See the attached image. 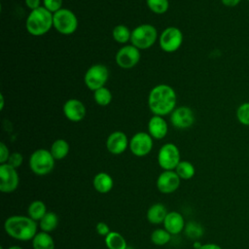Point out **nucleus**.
Returning <instances> with one entry per match:
<instances>
[{"label": "nucleus", "instance_id": "1", "mask_svg": "<svg viewBox=\"0 0 249 249\" xmlns=\"http://www.w3.org/2000/svg\"><path fill=\"white\" fill-rule=\"evenodd\" d=\"M177 95L174 89L165 84L154 87L148 95V106L153 115L165 116L176 108Z\"/></svg>", "mask_w": 249, "mask_h": 249}, {"label": "nucleus", "instance_id": "2", "mask_svg": "<svg viewBox=\"0 0 249 249\" xmlns=\"http://www.w3.org/2000/svg\"><path fill=\"white\" fill-rule=\"evenodd\" d=\"M6 233L14 239L20 241H29L34 238L38 232L37 222L29 216L13 215L4 222Z\"/></svg>", "mask_w": 249, "mask_h": 249}, {"label": "nucleus", "instance_id": "3", "mask_svg": "<svg viewBox=\"0 0 249 249\" xmlns=\"http://www.w3.org/2000/svg\"><path fill=\"white\" fill-rule=\"evenodd\" d=\"M53 14L41 6L29 13L26 18L25 27L29 34L33 36H42L53 27Z\"/></svg>", "mask_w": 249, "mask_h": 249}, {"label": "nucleus", "instance_id": "4", "mask_svg": "<svg viewBox=\"0 0 249 249\" xmlns=\"http://www.w3.org/2000/svg\"><path fill=\"white\" fill-rule=\"evenodd\" d=\"M54 160L50 150L40 148L30 155L28 164L34 174L44 176L53 171L54 168Z\"/></svg>", "mask_w": 249, "mask_h": 249}, {"label": "nucleus", "instance_id": "5", "mask_svg": "<svg viewBox=\"0 0 249 249\" xmlns=\"http://www.w3.org/2000/svg\"><path fill=\"white\" fill-rule=\"evenodd\" d=\"M158 39L157 28L149 23L137 25L131 31L130 43L139 50L151 48Z\"/></svg>", "mask_w": 249, "mask_h": 249}, {"label": "nucleus", "instance_id": "6", "mask_svg": "<svg viewBox=\"0 0 249 249\" xmlns=\"http://www.w3.org/2000/svg\"><path fill=\"white\" fill-rule=\"evenodd\" d=\"M53 27L63 35H71L78 28V18L69 9L62 8L53 14Z\"/></svg>", "mask_w": 249, "mask_h": 249}, {"label": "nucleus", "instance_id": "7", "mask_svg": "<svg viewBox=\"0 0 249 249\" xmlns=\"http://www.w3.org/2000/svg\"><path fill=\"white\" fill-rule=\"evenodd\" d=\"M109 78L108 68L103 64H93L91 65L85 73L84 82L88 89L94 91L102 87H105V84Z\"/></svg>", "mask_w": 249, "mask_h": 249}, {"label": "nucleus", "instance_id": "8", "mask_svg": "<svg viewBox=\"0 0 249 249\" xmlns=\"http://www.w3.org/2000/svg\"><path fill=\"white\" fill-rule=\"evenodd\" d=\"M181 161L179 148L173 143L163 144L158 153V163L163 170H174Z\"/></svg>", "mask_w": 249, "mask_h": 249}, {"label": "nucleus", "instance_id": "9", "mask_svg": "<svg viewBox=\"0 0 249 249\" xmlns=\"http://www.w3.org/2000/svg\"><path fill=\"white\" fill-rule=\"evenodd\" d=\"M183 43L182 31L175 26L166 27L159 37L160 49L165 53L176 52Z\"/></svg>", "mask_w": 249, "mask_h": 249}, {"label": "nucleus", "instance_id": "10", "mask_svg": "<svg viewBox=\"0 0 249 249\" xmlns=\"http://www.w3.org/2000/svg\"><path fill=\"white\" fill-rule=\"evenodd\" d=\"M140 57V50L130 44L124 45L117 52L115 60L119 67L123 69H130L137 65Z\"/></svg>", "mask_w": 249, "mask_h": 249}, {"label": "nucleus", "instance_id": "11", "mask_svg": "<svg viewBox=\"0 0 249 249\" xmlns=\"http://www.w3.org/2000/svg\"><path fill=\"white\" fill-rule=\"evenodd\" d=\"M128 148L135 157H145L153 149V137L148 132L139 131L130 138Z\"/></svg>", "mask_w": 249, "mask_h": 249}, {"label": "nucleus", "instance_id": "12", "mask_svg": "<svg viewBox=\"0 0 249 249\" xmlns=\"http://www.w3.org/2000/svg\"><path fill=\"white\" fill-rule=\"evenodd\" d=\"M19 184V176L17 168L8 163L0 164V191L5 194L17 190Z\"/></svg>", "mask_w": 249, "mask_h": 249}, {"label": "nucleus", "instance_id": "13", "mask_svg": "<svg viewBox=\"0 0 249 249\" xmlns=\"http://www.w3.org/2000/svg\"><path fill=\"white\" fill-rule=\"evenodd\" d=\"M194 111L188 106L176 107L170 114V122L172 125L179 129L191 127L195 123Z\"/></svg>", "mask_w": 249, "mask_h": 249}, {"label": "nucleus", "instance_id": "14", "mask_svg": "<svg viewBox=\"0 0 249 249\" xmlns=\"http://www.w3.org/2000/svg\"><path fill=\"white\" fill-rule=\"evenodd\" d=\"M181 179L174 170H163L158 177L156 185L158 190L164 195L172 194L178 190Z\"/></svg>", "mask_w": 249, "mask_h": 249}, {"label": "nucleus", "instance_id": "15", "mask_svg": "<svg viewBox=\"0 0 249 249\" xmlns=\"http://www.w3.org/2000/svg\"><path fill=\"white\" fill-rule=\"evenodd\" d=\"M62 111L67 120L73 123L81 122L87 114V109L84 103L77 98H70L65 101Z\"/></svg>", "mask_w": 249, "mask_h": 249}, {"label": "nucleus", "instance_id": "16", "mask_svg": "<svg viewBox=\"0 0 249 249\" xmlns=\"http://www.w3.org/2000/svg\"><path fill=\"white\" fill-rule=\"evenodd\" d=\"M105 145L108 152L112 155H121L128 148L129 140L124 132L117 130L109 134Z\"/></svg>", "mask_w": 249, "mask_h": 249}, {"label": "nucleus", "instance_id": "17", "mask_svg": "<svg viewBox=\"0 0 249 249\" xmlns=\"http://www.w3.org/2000/svg\"><path fill=\"white\" fill-rule=\"evenodd\" d=\"M168 131V124L161 116L153 115L148 122V133L153 139L160 140L164 138Z\"/></svg>", "mask_w": 249, "mask_h": 249}, {"label": "nucleus", "instance_id": "18", "mask_svg": "<svg viewBox=\"0 0 249 249\" xmlns=\"http://www.w3.org/2000/svg\"><path fill=\"white\" fill-rule=\"evenodd\" d=\"M163 228L171 234L176 235L184 231L186 223L183 215L177 211L168 212L164 221H163Z\"/></svg>", "mask_w": 249, "mask_h": 249}, {"label": "nucleus", "instance_id": "19", "mask_svg": "<svg viewBox=\"0 0 249 249\" xmlns=\"http://www.w3.org/2000/svg\"><path fill=\"white\" fill-rule=\"evenodd\" d=\"M92 185L96 192L100 194H107L113 189L114 180L110 174L101 171L95 174V176L93 177Z\"/></svg>", "mask_w": 249, "mask_h": 249}, {"label": "nucleus", "instance_id": "20", "mask_svg": "<svg viewBox=\"0 0 249 249\" xmlns=\"http://www.w3.org/2000/svg\"><path fill=\"white\" fill-rule=\"evenodd\" d=\"M167 213V209L162 203H154L148 208L146 218L151 224L159 225L163 223Z\"/></svg>", "mask_w": 249, "mask_h": 249}, {"label": "nucleus", "instance_id": "21", "mask_svg": "<svg viewBox=\"0 0 249 249\" xmlns=\"http://www.w3.org/2000/svg\"><path fill=\"white\" fill-rule=\"evenodd\" d=\"M31 241L33 249H55L53 236L46 231H38Z\"/></svg>", "mask_w": 249, "mask_h": 249}, {"label": "nucleus", "instance_id": "22", "mask_svg": "<svg viewBox=\"0 0 249 249\" xmlns=\"http://www.w3.org/2000/svg\"><path fill=\"white\" fill-rule=\"evenodd\" d=\"M70 151L69 143L65 139H56L51 145L50 152L54 160H63L67 157Z\"/></svg>", "mask_w": 249, "mask_h": 249}, {"label": "nucleus", "instance_id": "23", "mask_svg": "<svg viewBox=\"0 0 249 249\" xmlns=\"http://www.w3.org/2000/svg\"><path fill=\"white\" fill-rule=\"evenodd\" d=\"M105 245L107 249H125L128 245L125 238L118 231H111L105 236Z\"/></svg>", "mask_w": 249, "mask_h": 249}, {"label": "nucleus", "instance_id": "24", "mask_svg": "<svg viewBox=\"0 0 249 249\" xmlns=\"http://www.w3.org/2000/svg\"><path fill=\"white\" fill-rule=\"evenodd\" d=\"M47 206L44 201L36 199L30 202L27 208L28 216L36 222H39L47 213Z\"/></svg>", "mask_w": 249, "mask_h": 249}, {"label": "nucleus", "instance_id": "25", "mask_svg": "<svg viewBox=\"0 0 249 249\" xmlns=\"http://www.w3.org/2000/svg\"><path fill=\"white\" fill-rule=\"evenodd\" d=\"M58 226V216L52 211H48L46 215L39 221V228L42 231L51 232Z\"/></svg>", "mask_w": 249, "mask_h": 249}, {"label": "nucleus", "instance_id": "26", "mask_svg": "<svg viewBox=\"0 0 249 249\" xmlns=\"http://www.w3.org/2000/svg\"><path fill=\"white\" fill-rule=\"evenodd\" d=\"M174 171L177 173L181 180H190L196 174V167L191 161L181 160Z\"/></svg>", "mask_w": 249, "mask_h": 249}, {"label": "nucleus", "instance_id": "27", "mask_svg": "<svg viewBox=\"0 0 249 249\" xmlns=\"http://www.w3.org/2000/svg\"><path fill=\"white\" fill-rule=\"evenodd\" d=\"M113 39L119 44H125L130 41L131 31L124 24H118L112 30Z\"/></svg>", "mask_w": 249, "mask_h": 249}, {"label": "nucleus", "instance_id": "28", "mask_svg": "<svg viewBox=\"0 0 249 249\" xmlns=\"http://www.w3.org/2000/svg\"><path fill=\"white\" fill-rule=\"evenodd\" d=\"M171 239V234L163 229H156L151 233V241L158 246H163L167 244Z\"/></svg>", "mask_w": 249, "mask_h": 249}, {"label": "nucleus", "instance_id": "29", "mask_svg": "<svg viewBox=\"0 0 249 249\" xmlns=\"http://www.w3.org/2000/svg\"><path fill=\"white\" fill-rule=\"evenodd\" d=\"M93 99L99 106H107L112 101V92L106 87H102L93 91Z\"/></svg>", "mask_w": 249, "mask_h": 249}, {"label": "nucleus", "instance_id": "30", "mask_svg": "<svg viewBox=\"0 0 249 249\" xmlns=\"http://www.w3.org/2000/svg\"><path fill=\"white\" fill-rule=\"evenodd\" d=\"M147 7L157 15H162L167 12L169 8L168 0H146Z\"/></svg>", "mask_w": 249, "mask_h": 249}, {"label": "nucleus", "instance_id": "31", "mask_svg": "<svg viewBox=\"0 0 249 249\" xmlns=\"http://www.w3.org/2000/svg\"><path fill=\"white\" fill-rule=\"evenodd\" d=\"M184 231H185L186 235L191 239H197L198 237H200L203 234L202 227L198 223L194 222V221L187 223Z\"/></svg>", "mask_w": 249, "mask_h": 249}, {"label": "nucleus", "instance_id": "32", "mask_svg": "<svg viewBox=\"0 0 249 249\" xmlns=\"http://www.w3.org/2000/svg\"><path fill=\"white\" fill-rule=\"evenodd\" d=\"M235 116L239 124L249 126V101L243 102L237 107Z\"/></svg>", "mask_w": 249, "mask_h": 249}, {"label": "nucleus", "instance_id": "33", "mask_svg": "<svg viewBox=\"0 0 249 249\" xmlns=\"http://www.w3.org/2000/svg\"><path fill=\"white\" fill-rule=\"evenodd\" d=\"M62 4L63 0H43V7L53 14L62 9Z\"/></svg>", "mask_w": 249, "mask_h": 249}, {"label": "nucleus", "instance_id": "34", "mask_svg": "<svg viewBox=\"0 0 249 249\" xmlns=\"http://www.w3.org/2000/svg\"><path fill=\"white\" fill-rule=\"evenodd\" d=\"M22 161H23V156L19 152H14V153H11L7 163L12 165L15 168H18L21 165Z\"/></svg>", "mask_w": 249, "mask_h": 249}, {"label": "nucleus", "instance_id": "35", "mask_svg": "<svg viewBox=\"0 0 249 249\" xmlns=\"http://www.w3.org/2000/svg\"><path fill=\"white\" fill-rule=\"evenodd\" d=\"M10 151L9 148L6 146V144L4 142L0 143V163H7L9 158H10Z\"/></svg>", "mask_w": 249, "mask_h": 249}, {"label": "nucleus", "instance_id": "36", "mask_svg": "<svg viewBox=\"0 0 249 249\" xmlns=\"http://www.w3.org/2000/svg\"><path fill=\"white\" fill-rule=\"evenodd\" d=\"M95 230H96V232L101 235V236H106L110 231V228L108 226V224H106L105 222H98L96 224V227H95Z\"/></svg>", "mask_w": 249, "mask_h": 249}, {"label": "nucleus", "instance_id": "37", "mask_svg": "<svg viewBox=\"0 0 249 249\" xmlns=\"http://www.w3.org/2000/svg\"><path fill=\"white\" fill-rule=\"evenodd\" d=\"M24 2L31 11L41 7V0H24Z\"/></svg>", "mask_w": 249, "mask_h": 249}, {"label": "nucleus", "instance_id": "38", "mask_svg": "<svg viewBox=\"0 0 249 249\" xmlns=\"http://www.w3.org/2000/svg\"><path fill=\"white\" fill-rule=\"evenodd\" d=\"M221 2L224 6L232 8V7H236L241 2V0H221Z\"/></svg>", "mask_w": 249, "mask_h": 249}, {"label": "nucleus", "instance_id": "39", "mask_svg": "<svg viewBox=\"0 0 249 249\" xmlns=\"http://www.w3.org/2000/svg\"><path fill=\"white\" fill-rule=\"evenodd\" d=\"M198 249H223L220 245L216 243H204Z\"/></svg>", "mask_w": 249, "mask_h": 249}, {"label": "nucleus", "instance_id": "40", "mask_svg": "<svg viewBox=\"0 0 249 249\" xmlns=\"http://www.w3.org/2000/svg\"><path fill=\"white\" fill-rule=\"evenodd\" d=\"M0 99H1V103H0V109H1V110H3V107H4V104H5V103H4V96H3V94H2V93L0 94Z\"/></svg>", "mask_w": 249, "mask_h": 249}, {"label": "nucleus", "instance_id": "41", "mask_svg": "<svg viewBox=\"0 0 249 249\" xmlns=\"http://www.w3.org/2000/svg\"><path fill=\"white\" fill-rule=\"evenodd\" d=\"M0 249H5V248L1 247ZM6 249H22V247H20V246H18V245H13V246H10V247H8V248H6Z\"/></svg>", "mask_w": 249, "mask_h": 249}, {"label": "nucleus", "instance_id": "42", "mask_svg": "<svg viewBox=\"0 0 249 249\" xmlns=\"http://www.w3.org/2000/svg\"><path fill=\"white\" fill-rule=\"evenodd\" d=\"M125 249H134L133 247H131V246H127Z\"/></svg>", "mask_w": 249, "mask_h": 249}, {"label": "nucleus", "instance_id": "43", "mask_svg": "<svg viewBox=\"0 0 249 249\" xmlns=\"http://www.w3.org/2000/svg\"><path fill=\"white\" fill-rule=\"evenodd\" d=\"M246 1H248V2H249V0H246Z\"/></svg>", "mask_w": 249, "mask_h": 249}]
</instances>
